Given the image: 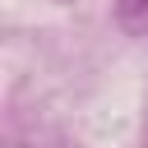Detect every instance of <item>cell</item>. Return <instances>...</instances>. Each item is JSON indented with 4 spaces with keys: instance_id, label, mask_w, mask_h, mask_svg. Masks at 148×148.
I'll list each match as a JSON object with an SVG mask.
<instances>
[{
    "instance_id": "obj_1",
    "label": "cell",
    "mask_w": 148,
    "mask_h": 148,
    "mask_svg": "<svg viewBox=\"0 0 148 148\" xmlns=\"http://www.w3.org/2000/svg\"><path fill=\"white\" fill-rule=\"evenodd\" d=\"M116 18L125 32H148V0H116Z\"/></svg>"
}]
</instances>
